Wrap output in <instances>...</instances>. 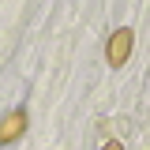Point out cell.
Here are the masks:
<instances>
[{
	"label": "cell",
	"mask_w": 150,
	"mask_h": 150,
	"mask_svg": "<svg viewBox=\"0 0 150 150\" xmlns=\"http://www.w3.org/2000/svg\"><path fill=\"white\" fill-rule=\"evenodd\" d=\"M105 150H124V146H120V139H112V143H105Z\"/></svg>",
	"instance_id": "cell-3"
},
{
	"label": "cell",
	"mask_w": 150,
	"mask_h": 150,
	"mask_svg": "<svg viewBox=\"0 0 150 150\" xmlns=\"http://www.w3.org/2000/svg\"><path fill=\"white\" fill-rule=\"evenodd\" d=\"M23 131H26V109H11L0 120V143H15Z\"/></svg>",
	"instance_id": "cell-2"
},
{
	"label": "cell",
	"mask_w": 150,
	"mask_h": 150,
	"mask_svg": "<svg viewBox=\"0 0 150 150\" xmlns=\"http://www.w3.org/2000/svg\"><path fill=\"white\" fill-rule=\"evenodd\" d=\"M131 41H135L131 26H120V30L109 38V49H105V56H109L112 68H124V64H128V56H131Z\"/></svg>",
	"instance_id": "cell-1"
}]
</instances>
